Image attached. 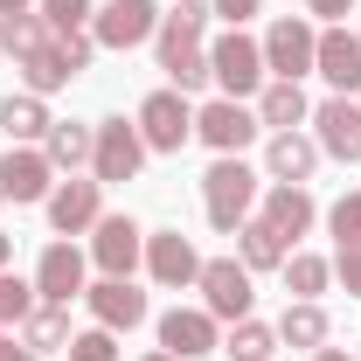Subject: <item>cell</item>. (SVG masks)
Returning <instances> with one entry per match:
<instances>
[{
	"label": "cell",
	"instance_id": "9",
	"mask_svg": "<svg viewBox=\"0 0 361 361\" xmlns=\"http://www.w3.org/2000/svg\"><path fill=\"white\" fill-rule=\"evenodd\" d=\"M42 209H49V229H56V236H90L97 216H104V180H90V174L56 180Z\"/></svg>",
	"mask_w": 361,
	"mask_h": 361
},
{
	"label": "cell",
	"instance_id": "18",
	"mask_svg": "<svg viewBox=\"0 0 361 361\" xmlns=\"http://www.w3.org/2000/svg\"><path fill=\"white\" fill-rule=\"evenodd\" d=\"M313 77H326L334 97H355V90H361V35H348V28H319Z\"/></svg>",
	"mask_w": 361,
	"mask_h": 361
},
{
	"label": "cell",
	"instance_id": "39",
	"mask_svg": "<svg viewBox=\"0 0 361 361\" xmlns=\"http://www.w3.org/2000/svg\"><path fill=\"white\" fill-rule=\"evenodd\" d=\"M0 361H42L35 348H14V334H7V348H0Z\"/></svg>",
	"mask_w": 361,
	"mask_h": 361
},
{
	"label": "cell",
	"instance_id": "15",
	"mask_svg": "<svg viewBox=\"0 0 361 361\" xmlns=\"http://www.w3.org/2000/svg\"><path fill=\"white\" fill-rule=\"evenodd\" d=\"M84 306H90V319H97L104 334H133V326H146V313H153L133 278H97L84 292Z\"/></svg>",
	"mask_w": 361,
	"mask_h": 361
},
{
	"label": "cell",
	"instance_id": "41",
	"mask_svg": "<svg viewBox=\"0 0 361 361\" xmlns=\"http://www.w3.org/2000/svg\"><path fill=\"white\" fill-rule=\"evenodd\" d=\"M313 361H355L348 348H313Z\"/></svg>",
	"mask_w": 361,
	"mask_h": 361
},
{
	"label": "cell",
	"instance_id": "12",
	"mask_svg": "<svg viewBox=\"0 0 361 361\" xmlns=\"http://www.w3.org/2000/svg\"><path fill=\"white\" fill-rule=\"evenodd\" d=\"M160 348L174 361L223 355V319L209 313V306H174V313H160Z\"/></svg>",
	"mask_w": 361,
	"mask_h": 361
},
{
	"label": "cell",
	"instance_id": "34",
	"mask_svg": "<svg viewBox=\"0 0 361 361\" xmlns=\"http://www.w3.org/2000/svg\"><path fill=\"white\" fill-rule=\"evenodd\" d=\"M35 14H42L56 35H70V28H90L97 7H90V0H35Z\"/></svg>",
	"mask_w": 361,
	"mask_h": 361
},
{
	"label": "cell",
	"instance_id": "42",
	"mask_svg": "<svg viewBox=\"0 0 361 361\" xmlns=\"http://www.w3.org/2000/svg\"><path fill=\"white\" fill-rule=\"evenodd\" d=\"M14 264V236H7V229H0V271Z\"/></svg>",
	"mask_w": 361,
	"mask_h": 361
},
{
	"label": "cell",
	"instance_id": "27",
	"mask_svg": "<svg viewBox=\"0 0 361 361\" xmlns=\"http://www.w3.org/2000/svg\"><path fill=\"white\" fill-rule=\"evenodd\" d=\"M21 348L63 355V348H70V306H35V313L21 319Z\"/></svg>",
	"mask_w": 361,
	"mask_h": 361
},
{
	"label": "cell",
	"instance_id": "4",
	"mask_svg": "<svg viewBox=\"0 0 361 361\" xmlns=\"http://www.w3.org/2000/svg\"><path fill=\"white\" fill-rule=\"evenodd\" d=\"M146 167V139H139L133 118H97L90 126V180H139Z\"/></svg>",
	"mask_w": 361,
	"mask_h": 361
},
{
	"label": "cell",
	"instance_id": "20",
	"mask_svg": "<svg viewBox=\"0 0 361 361\" xmlns=\"http://www.w3.org/2000/svg\"><path fill=\"white\" fill-rule=\"evenodd\" d=\"M0 126H7V146H42V133L56 126V118H49V97L7 90V97H0Z\"/></svg>",
	"mask_w": 361,
	"mask_h": 361
},
{
	"label": "cell",
	"instance_id": "14",
	"mask_svg": "<svg viewBox=\"0 0 361 361\" xmlns=\"http://www.w3.org/2000/svg\"><path fill=\"white\" fill-rule=\"evenodd\" d=\"M306 126H313V139H319L326 160H341V167L361 160V104H355V97H326V104H313Z\"/></svg>",
	"mask_w": 361,
	"mask_h": 361
},
{
	"label": "cell",
	"instance_id": "21",
	"mask_svg": "<svg viewBox=\"0 0 361 361\" xmlns=\"http://www.w3.org/2000/svg\"><path fill=\"white\" fill-rule=\"evenodd\" d=\"M306 118H313V104H306V90H299V84L271 77V84L257 90V126H264V133H299Z\"/></svg>",
	"mask_w": 361,
	"mask_h": 361
},
{
	"label": "cell",
	"instance_id": "28",
	"mask_svg": "<svg viewBox=\"0 0 361 361\" xmlns=\"http://www.w3.org/2000/svg\"><path fill=\"white\" fill-rule=\"evenodd\" d=\"M223 355H229V361H271V355H278V326H264L257 313L236 319V326L223 334Z\"/></svg>",
	"mask_w": 361,
	"mask_h": 361
},
{
	"label": "cell",
	"instance_id": "7",
	"mask_svg": "<svg viewBox=\"0 0 361 361\" xmlns=\"http://www.w3.org/2000/svg\"><path fill=\"white\" fill-rule=\"evenodd\" d=\"M160 35V0H104L90 14V42L97 49H139Z\"/></svg>",
	"mask_w": 361,
	"mask_h": 361
},
{
	"label": "cell",
	"instance_id": "5",
	"mask_svg": "<svg viewBox=\"0 0 361 361\" xmlns=\"http://www.w3.org/2000/svg\"><path fill=\"white\" fill-rule=\"evenodd\" d=\"M195 292H202V306L216 319H250V306H257V278L243 271V257H202V278H195Z\"/></svg>",
	"mask_w": 361,
	"mask_h": 361
},
{
	"label": "cell",
	"instance_id": "31",
	"mask_svg": "<svg viewBox=\"0 0 361 361\" xmlns=\"http://www.w3.org/2000/svg\"><path fill=\"white\" fill-rule=\"evenodd\" d=\"M209 21H216V7H209V0H180L174 14H160V35H167V42H202V35H209Z\"/></svg>",
	"mask_w": 361,
	"mask_h": 361
},
{
	"label": "cell",
	"instance_id": "44",
	"mask_svg": "<svg viewBox=\"0 0 361 361\" xmlns=\"http://www.w3.org/2000/svg\"><path fill=\"white\" fill-rule=\"evenodd\" d=\"M0 348H7V326H0Z\"/></svg>",
	"mask_w": 361,
	"mask_h": 361
},
{
	"label": "cell",
	"instance_id": "35",
	"mask_svg": "<svg viewBox=\"0 0 361 361\" xmlns=\"http://www.w3.org/2000/svg\"><path fill=\"white\" fill-rule=\"evenodd\" d=\"M326 229H334V243H361V188H348V195L326 209Z\"/></svg>",
	"mask_w": 361,
	"mask_h": 361
},
{
	"label": "cell",
	"instance_id": "32",
	"mask_svg": "<svg viewBox=\"0 0 361 361\" xmlns=\"http://www.w3.org/2000/svg\"><path fill=\"white\" fill-rule=\"evenodd\" d=\"M35 306H42V299H35V278H14V271H0V326H21Z\"/></svg>",
	"mask_w": 361,
	"mask_h": 361
},
{
	"label": "cell",
	"instance_id": "1",
	"mask_svg": "<svg viewBox=\"0 0 361 361\" xmlns=\"http://www.w3.org/2000/svg\"><path fill=\"white\" fill-rule=\"evenodd\" d=\"M257 195H264V174L243 153H216V167L202 174V216H209V229L236 236V229L257 216Z\"/></svg>",
	"mask_w": 361,
	"mask_h": 361
},
{
	"label": "cell",
	"instance_id": "19",
	"mask_svg": "<svg viewBox=\"0 0 361 361\" xmlns=\"http://www.w3.org/2000/svg\"><path fill=\"white\" fill-rule=\"evenodd\" d=\"M319 160H326V153H319V139H313V133H271V139H264V174H271V180H292V188H306Z\"/></svg>",
	"mask_w": 361,
	"mask_h": 361
},
{
	"label": "cell",
	"instance_id": "33",
	"mask_svg": "<svg viewBox=\"0 0 361 361\" xmlns=\"http://www.w3.org/2000/svg\"><path fill=\"white\" fill-rule=\"evenodd\" d=\"M63 361H118V334H104V326H84V334H70Z\"/></svg>",
	"mask_w": 361,
	"mask_h": 361
},
{
	"label": "cell",
	"instance_id": "2",
	"mask_svg": "<svg viewBox=\"0 0 361 361\" xmlns=\"http://www.w3.org/2000/svg\"><path fill=\"white\" fill-rule=\"evenodd\" d=\"M209 84L223 90V97H257V90L271 84V70H264V42H250L243 28H223L216 42H209Z\"/></svg>",
	"mask_w": 361,
	"mask_h": 361
},
{
	"label": "cell",
	"instance_id": "30",
	"mask_svg": "<svg viewBox=\"0 0 361 361\" xmlns=\"http://www.w3.org/2000/svg\"><path fill=\"white\" fill-rule=\"evenodd\" d=\"M49 35H56V28H49L42 14H7V21H0V49H7L14 63H21V56H35Z\"/></svg>",
	"mask_w": 361,
	"mask_h": 361
},
{
	"label": "cell",
	"instance_id": "11",
	"mask_svg": "<svg viewBox=\"0 0 361 361\" xmlns=\"http://www.w3.org/2000/svg\"><path fill=\"white\" fill-rule=\"evenodd\" d=\"M84 271H90V257L70 243V236H56L42 257H35V299H42V306H70V299H84V292H90Z\"/></svg>",
	"mask_w": 361,
	"mask_h": 361
},
{
	"label": "cell",
	"instance_id": "8",
	"mask_svg": "<svg viewBox=\"0 0 361 361\" xmlns=\"http://www.w3.org/2000/svg\"><path fill=\"white\" fill-rule=\"evenodd\" d=\"M257 133H264V126H257V104H243V97H209V104L195 111V139H202L209 153H243Z\"/></svg>",
	"mask_w": 361,
	"mask_h": 361
},
{
	"label": "cell",
	"instance_id": "17",
	"mask_svg": "<svg viewBox=\"0 0 361 361\" xmlns=\"http://www.w3.org/2000/svg\"><path fill=\"white\" fill-rule=\"evenodd\" d=\"M257 216H264V223L278 229L285 243H299V236L319 223V202L306 195V188H292V180H271L264 195H257Z\"/></svg>",
	"mask_w": 361,
	"mask_h": 361
},
{
	"label": "cell",
	"instance_id": "36",
	"mask_svg": "<svg viewBox=\"0 0 361 361\" xmlns=\"http://www.w3.org/2000/svg\"><path fill=\"white\" fill-rule=\"evenodd\" d=\"M334 278L348 285V299H361V243H341L334 250Z\"/></svg>",
	"mask_w": 361,
	"mask_h": 361
},
{
	"label": "cell",
	"instance_id": "29",
	"mask_svg": "<svg viewBox=\"0 0 361 361\" xmlns=\"http://www.w3.org/2000/svg\"><path fill=\"white\" fill-rule=\"evenodd\" d=\"M278 278H285V292H292V299H319V292L334 285V264H326V257H313V250H292Z\"/></svg>",
	"mask_w": 361,
	"mask_h": 361
},
{
	"label": "cell",
	"instance_id": "24",
	"mask_svg": "<svg viewBox=\"0 0 361 361\" xmlns=\"http://www.w3.org/2000/svg\"><path fill=\"white\" fill-rule=\"evenodd\" d=\"M42 153L56 174H77V167H90V126H77V118H56L42 133Z\"/></svg>",
	"mask_w": 361,
	"mask_h": 361
},
{
	"label": "cell",
	"instance_id": "37",
	"mask_svg": "<svg viewBox=\"0 0 361 361\" xmlns=\"http://www.w3.org/2000/svg\"><path fill=\"white\" fill-rule=\"evenodd\" d=\"M209 7H216V21H223V28H243L250 14H264V0H209Z\"/></svg>",
	"mask_w": 361,
	"mask_h": 361
},
{
	"label": "cell",
	"instance_id": "26",
	"mask_svg": "<svg viewBox=\"0 0 361 361\" xmlns=\"http://www.w3.org/2000/svg\"><path fill=\"white\" fill-rule=\"evenodd\" d=\"M326 313H319V299H292L285 319H278V348H326Z\"/></svg>",
	"mask_w": 361,
	"mask_h": 361
},
{
	"label": "cell",
	"instance_id": "10",
	"mask_svg": "<svg viewBox=\"0 0 361 361\" xmlns=\"http://www.w3.org/2000/svg\"><path fill=\"white\" fill-rule=\"evenodd\" d=\"M90 264L104 271V278H133L146 264V229L133 216H97V229H90Z\"/></svg>",
	"mask_w": 361,
	"mask_h": 361
},
{
	"label": "cell",
	"instance_id": "38",
	"mask_svg": "<svg viewBox=\"0 0 361 361\" xmlns=\"http://www.w3.org/2000/svg\"><path fill=\"white\" fill-rule=\"evenodd\" d=\"M306 14H319V21H334V28H341V21L355 14V0H306Z\"/></svg>",
	"mask_w": 361,
	"mask_h": 361
},
{
	"label": "cell",
	"instance_id": "25",
	"mask_svg": "<svg viewBox=\"0 0 361 361\" xmlns=\"http://www.w3.org/2000/svg\"><path fill=\"white\" fill-rule=\"evenodd\" d=\"M14 70H21V90H35V97H56V90H70V84H77V77H70V63L56 56V35H49L35 56H21Z\"/></svg>",
	"mask_w": 361,
	"mask_h": 361
},
{
	"label": "cell",
	"instance_id": "13",
	"mask_svg": "<svg viewBox=\"0 0 361 361\" xmlns=\"http://www.w3.org/2000/svg\"><path fill=\"white\" fill-rule=\"evenodd\" d=\"M146 278L167 285V292H188L202 278V250L180 236V229H146Z\"/></svg>",
	"mask_w": 361,
	"mask_h": 361
},
{
	"label": "cell",
	"instance_id": "40",
	"mask_svg": "<svg viewBox=\"0 0 361 361\" xmlns=\"http://www.w3.org/2000/svg\"><path fill=\"white\" fill-rule=\"evenodd\" d=\"M7 14H35V0H0V21Z\"/></svg>",
	"mask_w": 361,
	"mask_h": 361
},
{
	"label": "cell",
	"instance_id": "22",
	"mask_svg": "<svg viewBox=\"0 0 361 361\" xmlns=\"http://www.w3.org/2000/svg\"><path fill=\"white\" fill-rule=\"evenodd\" d=\"M236 257H243V271L257 278V271H285L292 243H285V236H278V229H271L264 216H250V223L236 229Z\"/></svg>",
	"mask_w": 361,
	"mask_h": 361
},
{
	"label": "cell",
	"instance_id": "16",
	"mask_svg": "<svg viewBox=\"0 0 361 361\" xmlns=\"http://www.w3.org/2000/svg\"><path fill=\"white\" fill-rule=\"evenodd\" d=\"M56 167H49L42 146H7L0 153V202H49Z\"/></svg>",
	"mask_w": 361,
	"mask_h": 361
},
{
	"label": "cell",
	"instance_id": "43",
	"mask_svg": "<svg viewBox=\"0 0 361 361\" xmlns=\"http://www.w3.org/2000/svg\"><path fill=\"white\" fill-rule=\"evenodd\" d=\"M146 361H174V355H167V348H153V355H146Z\"/></svg>",
	"mask_w": 361,
	"mask_h": 361
},
{
	"label": "cell",
	"instance_id": "6",
	"mask_svg": "<svg viewBox=\"0 0 361 361\" xmlns=\"http://www.w3.org/2000/svg\"><path fill=\"white\" fill-rule=\"evenodd\" d=\"M313 56H319V28L306 14H278L264 28V70L271 77H285V84H299V77H313Z\"/></svg>",
	"mask_w": 361,
	"mask_h": 361
},
{
	"label": "cell",
	"instance_id": "23",
	"mask_svg": "<svg viewBox=\"0 0 361 361\" xmlns=\"http://www.w3.org/2000/svg\"><path fill=\"white\" fill-rule=\"evenodd\" d=\"M153 49H160V70H167V84L174 90H195L209 84V42H167V35H153Z\"/></svg>",
	"mask_w": 361,
	"mask_h": 361
},
{
	"label": "cell",
	"instance_id": "3",
	"mask_svg": "<svg viewBox=\"0 0 361 361\" xmlns=\"http://www.w3.org/2000/svg\"><path fill=\"white\" fill-rule=\"evenodd\" d=\"M139 139H146V153H180L188 139H195V104H188V90H153V97H139L133 111Z\"/></svg>",
	"mask_w": 361,
	"mask_h": 361
}]
</instances>
